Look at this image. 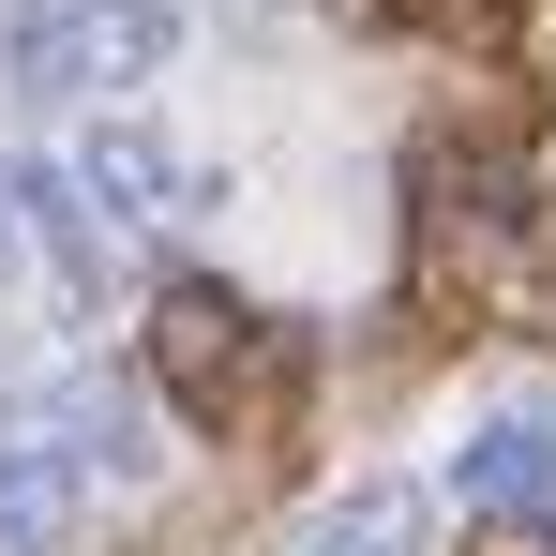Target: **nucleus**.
<instances>
[{
    "instance_id": "2",
    "label": "nucleus",
    "mask_w": 556,
    "mask_h": 556,
    "mask_svg": "<svg viewBox=\"0 0 556 556\" xmlns=\"http://www.w3.org/2000/svg\"><path fill=\"white\" fill-rule=\"evenodd\" d=\"M61 166H76V195H91L105 226H166V211H181V136H166L151 105H91Z\"/></svg>"
},
{
    "instance_id": "3",
    "label": "nucleus",
    "mask_w": 556,
    "mask_h": 556,
    "mask_svg": "<svg viewBox=\"0 0 556 556\" xmlns=\"http://www.w3.org/2000/svg\"><path fill=\"white\" fill-rule=\"evenodd\" d=\"M452 496L496 527H556V406H496L452 437Z\"/></svg>"
},
{
    "instance_id": "4",
    "label": "nucleus",
    "mask_w": 556,
    "mask_h": 556,
    "mask_svg": "<svg viewBox=\"0 0 556 556\" xmlns=\"http://www.w3.org/2000/svg\"><path fill=\"white\" fill-rule=\"evenodd\" d=\"M286 556H437V481L362 466V481H331V496L301 511V542H286Z\"/></svg>"
},
{
    "instance_id": "5",
    "label": "nucleus",
    "mask_w": 556,
    "mask_h": 556,
    "mask_svg": "<svg viewBox=\"0 0 556 556\" xmlns=\"http://www.w3.org/2000/svg\"><path fill=\"white\" fill-rule=\"evenodd\" d=\"M61 527H76V466L46 437H0V556H61Z\"/></svg>"
},
{
    "instance_id": "1",
    "label": "nucleus",
    "mask_w": 556,
    "mask_h": 556,
    "mask_svg": "<svg viewBox=\"0 0 556 556\" xmlns=\"http://www.w3.org/2000/svg\"><path fill=\"white\" fill-rule=\"evenodd\" d=\"M15 76L61 105H151V76H181V0H15Z\"/></svg>"
}]
</instances>
